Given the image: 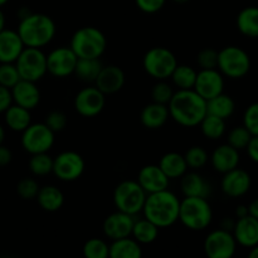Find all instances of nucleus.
<instances>
[{
  "mask_svg": "<svg viewBox=\"0 0 258 258\" xmlns=\"http://www.w3.org/2000/svg\"><path fill=\"white\" fill-rule=\"evenodd\" d=\"M170 117L184 127H196L207 115V100L191 90H178L168 103Z\"/></svg>",
  "mask_w": 258,
  "mask_h": 258,
  "instance_id": "1",
  "label": "nucleus"
},
{
  "mask_svg": "<svg viewBox=\"0 0 258 258\" xmlns=\"http://www.w3.org/2000/svg\"><path fill=\"white\" fill-rule=\"evenodd\" d=\"M180 201L169 189L148 194L143 208L144 218L159 228H168L179 221Z\"/></svg>",
  "mask_w": 258,
  "mask_h": 258,
  "instance_id": "2",
  "label": "nucleus"
},
{
  "mask_svg": "<svg viewBox=\"0 0 258 258\" xmlns=\"http://www.w3.org/2000/svg\"><path fill=\"white\" fill-rule=\"evenodd\" d=\"M17 32L25 47L43 48L49 44L55 37L57 27L49 15L30 13L20 19Z\"/></svg>",
  "mask_w": 258,
  "mask_h": 258,
  "instance_id": "3",
  "label": "nucleus"
},
{
  "mask_svg": "<svg viewBox=\"0 0 258 258\" xmlns=\"http://www.w3.org/2000/svg\"><path fill=\"white\" fill-rule=\"evenodd\" d=\"M179 221L190 231H203L213 221V211L207 198L185 197L180 201Z\"/></svg>",
  "mask_w": 258,
  "mask_h": 258,
  "instance_id": "4",
  "label": "nucleus"
},
{
  "mask_svg": "<svg viewBox=\"0 0 258 258\" xmlns=\"http://www.w3.org/2000/svg\"><path fill=\"white\" fill-rule=\"evenodd\" d=\"M70 47L78 58H100L107 47V39L98 28L82 27L72 35Z\"/></svg>",
  "mask_w": 258,
  "mask_h": 258,
  "instance_id": "5",
  "label": "nucleus"
},
{
  "mask_svg": "<svg viewBox=\"0 0 258 258\" xmlns=\"http://www.w3.org/2000/svg\"><path fill=\"white\" fill-rule=\"evenodd\" d=\"M219 72L232 80H239L248 75L251 70V57L237 45H227L218 52Z\"/></svg>",
  "mask_w": 258,
  "mask_h": 258,
  "instance_id": "6",
  "label": "nucleus"
},
{
  "mask_svg": "<svg viewBox=\"0 0 258 258\" xmlns=\"http://www.w3.org/2000/svg\"><path fill=\"white\" fill-rule=\"evenodd\" d=\"M146 197L138 180H123L113 190V204L117 211L136 216L143 212Z\"/></svg>",
  "mask_w": 258,
  "mask_h": 258,
  "instance_id": "7",
  "label": "nucleus"
},
{
  "mask_svg": "<svg viewBox=\"0 0 258 258\" xmlns=\"http://www.w3.org/2000/svg\"><path fill=\"white\" fill-rule=\"evenodd\" d=\"M178 66L175 54L165 47H154L145 53L143 67L150 77L156 81L170 78L171 73Z\"/></svg>",
  "mask_w": 258,
  "mask_h": 258,
  "instance_id": "8",
  "label": "nucleus"
},
{
  "mask_svg": "<svg viewBox=\"0 0 258 258\" xmlns=\"http://www.w3.org/2000/svg\"><path fill=\"white\" fill-rule=\"evenodd\" d=\"M15 66L22 80L38 82L48 73L47 54L42 48L25 47L15 60Z\"/></svg>",
  "mask_w": 258,
  "mask_h": 258,
  "instance_id": "9",
  "label": "nucleus"
},
{
  "mask_svg": "<svg viewBox=\"0 0 258 258\" xmlns=\"http://www.w3.org/2000/svg\"><path fill=\"white\" fill-rule=\"evenodd\" d=\"M55 133H53L44 122L30 123L22 135V146L30 155L48 153L54 145Z\"/></svg>",
  "mask_w": 258,
  "mask_h": 258,
  "instance_id": "10",
  "label": "nucleus"
},
{
  "mask_svg": "<svg viewBox=\"0 0 258 258\" xmlns=\"http://www.w3.org/2000/svg\"><path fill=\"white\" fill-rule=\"evenodd\" d=\"M203 248L209 258H232L236 253L237 242L232 232L219 228L206 237Z\"/></svg>",
  "mask_w": 258,
  "mask_h": 258,
  "instance_id": "11",
  "label": "nucleus"
},
{
  "mask_svg": "<svg viewBox=\"0 0 258 258\" xmlns=\"http://www.w3.org/2000/svg\"><path fill=\"white\" fill-rule=\"evenodd\" d=\"M85 160L76 151H63L53 159L52 173L62 181H75L85 171Z\"/></svg>",
  "mask_w": 258,
  "mask_h": 258,
  "instance_id": "12",
  "label": "nucleus"
},
{
  "mask_svg": "<svg viewBox=\"0 0 258 258\" xmlns=\"http://www.w3.org/2000/svg\"><path fill=\"white\" fill-rule=\"evenodd\" d=\"M78 57L71 47H58L47 54V71L57 78H64L73 75Z\"/></svg>",
  "mask_w": 258,
  "mask_h": 258,
  "instance_id": "13",
  "label": "nucleus"
},
{
  "mask_svg": "<svg viewBox=\"0 0 258 258\" xmlns=\"http://www.w3.org/2000/svg\"><path fill=\"white\" fill-rule=\"evenodd\" d=\"M75 110L83 117H95L100 115L106 105V95L96 86L85 87L76 95Z\"/></svg>",
  "mask_w": 258,
  "mask_h": 258,
  "instance_id": "14",
  "label": "nucleus"
},
{
  "mask_svg": "<svg viewBox=\"0 0 258 258\" xmlns=\"http://www.w3.org/2000/svg\"><path fill=\"white\" fill-rule=\"evenodd\" d=\"M193 90L199 93L204 100H211L212 97L224 91V76L219 72L218 68L201 70L197 72Z\"/></svg>",
  "mask_w": 258,
  "mask_h": 258,
  "instance_id": "15",
  "label": "nucleus"
},
{
  "mask_svg": "<svg viewBox=\"0 0 258 258\" xmlns=\"http://www.w3.org/2000/svg\"><path fill=\"white\" fill-rule=\"evenodd\" d=\"M136 218L133 214L117 211L106 217L103 221V233L111 241L130 237Z\"/></svg>",
  "mask_w": 258,
  "mask_h": 258,
  "instance_id": "16",
  "label": "nucleus"
},
{
  "mask_svg": "<svg viewBox=\"0 0 258 258\" xmlns=\"http://www.w3.org/2000/svg\"><path fill=\"white\" fill-rule=\"evenodd\" d=\"M252 185L251 175L243 169L236 168L223 174L221 181L222 191L229 198H239L248 193Z\"/></svg>",
  "mask_w": 258,
  "mask_h": 258,
  "instance_id": "17",
  "label": "nucleus"
},
{
  "mask_svg": "<svg viewBox=\"0 0 258 258\" xmlns=\"http://www.w3.org/2000/svg\"><path fill=\"white\" fill-rule=\"evenodd\" d=\"M125 80V72L121 67L115 64L102 66L95 81V86L105 95H113L123 87Z\"/></svg>",
  "mask_w": 258,
  "mask_h": 258,
  "instance_id": "18",
  "label": "nucleus"
},
{
  "mask_svg": "<svg viewBox=\"0 0 258 258\" xmlns=\"http://www.w3.org/2000/svg\"><path fill=\"white\" fill-rule=\"evenodd\" d=\"M138 183L146 194H151L168 189L170 179L164 174L159 165H145L139 171Z\"/></svg>",
  "mask_w": 258,
  "mask_h": 258,
  "instance_id": "19",
  "label": "nucleus"
},
{
  "mask_svg": "<svg viewBox=\"0 0 258 258\" xmlns=\"http://www.w3.org/2000/svg\"><path fill=\"white\" fill-rule=\"evenodd\" d=\"M35 83L37 82L20 80L17 85L13 86L10 88L13 102L27 110H34L40 102V91Z\"/></svg>",
  "mask_w": 258,
  "mask_h": 258,
  "instance_id": "20",
  "label": "nucleus"
},
{
  "mask_svg": "<svg viewBox=\"0 0 258 258\" xmlns=\"http://www.w3.org/2000/svg\"><path fill=\"white\" fill-rule=\"evenodd\" d=\"M232 233L237 244L246 248H252L258 244V219L249 214L243 218H237Z\"/></svg>",
  "mask_w": 258,
  "mask_h": 258,
  "instance_id": "21",
  "label": "nucleus"
},
{
  "mask_svg": "<svg viewBox=\"0 0 258 258\" xmlns=\"http://www.w3.org/2000/svg\"><path fill=\"white\" fill-rule=\"evenodd\" d=\"M24 48L17 30L4 28L0 32V63H15Z\"/></svg>",
  "mask_w": 258,
  "mask_h": 258,
  "instance_id": "22",
  "label": "nucleus"
},
{
  "mask_svg": "<svg viewBox=\"0 0 258 258\" xmlns=\"http://www.w3.org/2000/svg\"><path fill=\"white\" fill-rule=\"evenodd\" d=\"M211 163L214 170L221 174L233 170L239 165V151L229 144L219 145L212 153Z\"/></svg>",
  "mask_w": 258,
  "mask_h": 258,
  "instance_id": "23",
  "label": "nucleus"
},
{
  "mask_svg": "<svg viewBox=\"0 0 258 258\" xmlns=\"http://www.w3.org/2000/svg\"><path fill=\"white\" fill-rule=\"evenodd\" d=\"M181 193L184 197H199V198H208L212 193V186L203 175L197 171L185 173L181 176L180 181Z\"/></svg>",
  "mask_w": 258,
  "mask_h": 258,
  "instance_id": "24",
  "label": "nucleus"
},
{
  "mask_svg": "<svg viewBox=\"0 0 258 258\" xmlns=\"http://www.w3.org/2000/svg\"><path fill=\"white\" fill-rule=\"evenodd\" d=\"M169 117L170 115H169L168 105L158 102H151L146 105L140 115L141 123L149 130H158V128L163 127Z\"/></svg>",
  "mask_w": 258,
  "mask_h": 258,
  "instance_id": "25",
  "label": "nucleus"
},
{
  "mask_svg": "<svg viewBox=\"0 0 258 258\" xmlns=\"http://www.w3.org/2000/svg\"><path fill=\"white\" fill-rule=\"evenodd\" d=\"M35 199L43 211L50 213L59 211L64 204V196L55 185H44L39 188Z\"/></svg>",
  "mask_w": 258,
  "mask_h": 258,
  "instance_id": "26",
  "label": "nucleus"
},
{
  "mask_svg": "<svg viewBox=\"0 0 258 258\" xmlns=\"http://www.w3.org/2000/svg\"><path fill=\"white\" fill-rule=\"evenodd\" d=\"M110 258H141L143 248L136 239L130 237L115 239L110 244Z\"/></svg>",
  "mask_w": 258,
  "mask_h": 258,
  "instance_id": "27",
  "label": "nucleus"
},
{
  "mask_svg": "<svg viewBox=\"0 0 258 258\" xmlns=\"http://www.w3.org/2000/svg\"><path fill=\"white\" fill-rule=\"evenodd\" d=\"M159 166L170 180L181 178L188 170V165H186L184 155L175 153V151L166 153L165 155H163V158L159 161Z\"/></svg>",
  "mask_w": 258,
  "mask_h": 258,
  "instance_id": "28",
  "label": "nucleus"
},
{
  "mask_svg": "<svg viewBox=\"0 0 258 258\" xmlns=\"http://www.w3.org/2000/svg\"><path fill=\"white\" fill-rule=\"evenodd\" d=\"M234 110H236V102L231 96L226 95L224 92L207 101V113L221 117L223 120L231 117L234 113Z\"/></svg>",
  "mask_w": 258,
  "mask_h": 258,
  "instance_id": "29",
  "label": "nucleus"
},
{
  "mask_svg": "<svg viewBox=\"0 0 258 258\" xmlns=\"http://www.w3.org/2000/svg\"><path fill=\"white\" fill-rule=\"evenodd\" d=\"M5 123L8 127L17 133H23L28 126L32 123V115L30 110L18 105H10L5 111Z\"/></svg>",
  "mask_w": 258,
  "mask_h": 258,
  "instance_id": "30",
  "label": "nucleus"
},
{
  "mask_svg": "<svg viewBox=\"0 0 258 258\" xmlns=\"http://www.w3.org/2000/svg\"><path fill=\"white\" fill-rule=\"evenodd\" d=\"M237 28L248 38H258V7H247L237 15Z\"/></svg>",
  "mask_w": 258,
  "mask_h": 258,
  "instance_id": "31",
  "label": "nucleus"
},
{
  "mask_svg": "<svg viewBox=\"0 0 258 258\" xmlns=\"http://www.w3.org/2000/svg\"><path fill=\"white\" fill-rule=\"evenodd\" d=\"M102 68L100 58H78L73 75L82 82L95 83L98 73Z\"/></svg>",
  "mask_w": 258,
  "mask_h": 258,
  "instance_id": "32",
  "label": "nucleus"
},
{
  "mask_svg": "<svg viewBox=\"0 0 258 258\" xmlns=\"http://www.w3.org/2000/svg\"><path fill=\"white\" fill-rule=\"evenodd\" d=\"M159 227L146 218L136 219L134 223L131 236L140 244H150L159 237Z\"/></svg>",
  "mask_w": 258,
  "mask_h": 258,
  "instance_id": "33",
  "label": "nucleus"
},
{
  "mask_svg": "<svg viewBox=\"0 0 258 258\" xmlns=\"http://www.w3.org/2000/svg\"><path fill=\"white\" fill-rule=\"evenodd\" d=\"M203 136L208 140H219L226 133V120L207 113L199 123Z\"/></svg>",
  "mask_w": 258,
  "mask_h": 258,
  "instance_id": "34",
  "label": "nucleus"
},
{
  "mask_svg": "<svg viewBox=\"0 0 258 258\" xmlns=\"http://www.w3.org/2000/svg\"><path fill=\"white\" fill-rule=\"evenodd\" d=\"M178 90H191L197 78V71L186 64H178L170 76Z\"/></svg>",
  "mask_w": 258,
  "mask_h": 258,
  "instance_id": "35",
  "label": "nucleus"
},
{
  "mask_svg": "<svg viewBox=\"0 0 258 258\" xmlns=\"http://www.w3.org/2000/svg\"><path fill=\"white\" fill-rule=\"evenodd\" d=\"M29 170L35 176L48 175L53 171V159L48 153L33 154L29 160Z\"/></svg>",
  "mask_w": 258,
  "mask_h": 258,
  "instance_id": "36",
  "label": "nucleus"
},
{
  "mask_svg": "<svg viewBox=\"0 0 258 258\" xmlns=\"http://www.w3.org/2000/svg\"><path fill=\"white\" fill-rule=\"evenodd\" d=\"M184 158H185L188 168L193 169V170H198V169L203 168L209 160V155L206 149L198 145H194L191 148H189L186 150Z\"/></svg>",
  "mask_w": 258,
  "mask_h": 258,
  "instance_id": "37",
  "label": "nucleus"
},
{
  "mask_svg": "<svg viewBox=\"0 0 258 258\" xmlns=\"http://www.w3.org/2000/svg\"><path fill=\"white\" fill-rule=\"evenodd\" d=\"M82 252L86 258H107L110 246L103 239L91 238L85 243Z\"/></svg>",
  "mask_w": 258,
  "mask_h": 258,
  "instance_id": "38",
  "label": "nucleus"
},
{
  "mask_svg": "<svg viewBox=\"0 0 258 258\" xmlns=\"http://www.w3.org/2000/svg\"><path fill=\"white\" fill-rule=\"evenodd\" d=\"M252 136L253 135L243 125L236 126V127H233L228 133V136H227V141L228 143L227 144L233 146L238 151L244 150L247 148V145H248L249 140L252 139Z\"/></svg>",
  "mask_w": 258,
  "mask_h": 258,
  "instance_id": "39",
  "label": "nucleus"
},
{
  "mask_svg": "<svg viewBox=\"0 0 258 258\" xmlns=\"http://www.w3.org/2000/svg\"><path fill=\"white\" fill-rule=\"evenodd\" d=\"M173 95V87L166 82V80L158 81V82L153 86V88H151V98H153V102L168 105V103L170 102Z\"/></svg>",
  "mask_w": 258,
  "mask_h": 258,
  "instance_id": "40",
  "label": "nucleus"
},
{
  "mask_svg": "<svg viewBox=\"0 0 258 258\" xmlns=\"http://www.w3.org/2000/svg\"><path fill=\"white\" fill-rule=\"evenodd\" d=\"M22 80L15 63H0V85L12 88Z\"/></svg>",
  "mask_w": 258,
  "mask_h": 258,
  "instance_id": "41",
  "label": "nucleus"
},
{
  "mask_svg": "<svg viewBox=\"0 0 258 258\" xmlns=\"http://www.w3.org/2000/svg\"><path fill=\"white\" fill-rule=\"evenodd\" d=\"M39 188L40 186L37 180L32 178H24L17 184V193L24 201H32L37 198Z\"/></svg>",
  "mask_w": 258,
  "mask_h": 258,
  "instance_id": "42",
  "label": "nucleus"
},
{
  "mask_svg": "<svg viewBox=\"0 0 258 258\" xmlns=\"http://www.w3.org/2000/svg\"><path fill=\"white\" fill-rule=\"evenodd\" d=\"M197 64L201 70H213L218 66V52L213 48H204L197 54Z\"/></svg>",
  "mask_w": 258,
  "mask_h": 258,
  "instance_id": "43",
  "label": "nucleus"
},
{
  "mask_svg": "<svg viewBox=\"0 0 258 258\" xmlns=\"http://www.w3.org/2000/svg\"><path fill=\"white\" fill-rule=\"evenodd\" d=\"M243 126L252 134L258 135V102H253L243 113Z\"/></svg>",
  "mask_w": 258,
  "mask_h": 258,
  "instance_id": "44",
  "label": "nucleus"
},
{
  "mask_svg": "<svg viewBox=\"0 0 258 258\" xmlns=\"http://www.w3.org/2000/svg\"><path fill=\"white\" fill-rule=\"evenodd\" d=\"M67 116L62 111H52L45 116L44 123L53 131V133H59L63 131L67 126Z\"/></svg>",
  "mask_w": 258,
  "mask_h": 258,
  "instance_id": "45",
  "label": "nucleus"
},
{
  "mask_svg": "<svg viewBox=\"0 0 258 258\" xmlns=\"http://www.w3.org/2000/svg\"><path fill=\"white\" fill-rule=\"evenodd\" d=\"M136 7L146 14H155L160 12L165 5L166 0H135Z\"/></svg>",
  "mask_w": 258,
  "mask_h": 258,
  "instance_id": "46",
  "label": "nucleus"
},
{
  "mask_svg": "<svg viewBox=\"0 0 258 258\" xmlns=\"http://www.w3.org/2000/svg\"><path fill=\"white\" fill-rule=\"evenodd\" d=\"M12 103L13 97L12 92H10V88H7L0 85V113L5 112Z\"/></svg>",
  "mask_w": 258,
  "mask_h": 258,
  "instance_id": "47",
  "label": "nucleus"
},
{
  "mask_svg": "<svg viewBox=\"0 0 258 258\" xmlns=\"http://www.w3.org/2000/svg\"><path fill=\"white\" fill-rule=\"evenodd\" d=\"M246 150H247V154H248L249 159L258 164V135L252 136L248 145H247Z\"/></svg>",
  "mask_w": 258,
  "mask_h": 258,
  "instance_id": "48",
  "label": "nucleus"
},
{
  "mask_svg": "<svg viewBox=\"0 0 258 258\" xmlns=\"http://www.w3.org/2000/svg\"><path fill=\"white\" fill-rule=\"evenodd\" d=\"M12 151H10L7 146H4L2 144V145H0V168L7 166L8 164L12 161Z\"/></svg>",
  "mask_w": 258,
  "mask_h": 258,
  "instance_id": "49",
  "label": "nucleus"
},
{
  "mask_svg": "<svg viewBox=\"0 0 258 258\" xmlns=\"http://www.w3.org/2000/svg\"><path fill=\"white\" fill-rule=\"evenodd\" d=\"M234 224H236V221H234V219H232L231 217H226V218H223V221L221 222V228L232 232L234 228Z\"/></svg>",
  "mask_w": 258,
  "mask_h": 258,
  "instance_id": "50",
  "label": "nucleus"
},
{
  "mask_svg": "<svg viewBox=\"0 0 258 258\" xmlns=\"http://www.w3.org/2000/svg\"><path fill=\"white\" fill-rule=\"evenodd\" d=\"M249 212H248V206H243V204H241V206H238L236 208V217L237 218H243V217L248 216Z\"/></svg>",
  "mask_w": 258,
  "mask_h": 258,
  "instance_id": "51",
  "label": "nucleus"
},
{
  "mask_svg": "<svg viewBox=\"0 0 258 258\" xmlns=\"http://www.w3.org/2000/svg\"><path fill=\"white\" fill-rule=\"evenodd\" d=\"M248 212H249V216L254 217V218L258 219V198L251 202V204L248 206Z\"/></svg>",
  "mask_w": 258,
  "mask_h": 258,
  "instance_id": "52",
  "label": "nucleus"
},
{
  "mask_svg": "<svg viewBox=\"0 0 258 258\" xmlns=\"http://www.w3.org/2000/svg\"><path fill=\"white\" fill-rule=\"evenodd\" d=\"M248 257L249 258H258V244L252 247L251 251H249V253H248Z\"/></svg>",
  "mask_w": 258,
  "mask_h": 258,
  "instance_id": "53",
  "label": "nucleus"
},
{
  "mask_svg": "<svg viewBox=\"0 0 258 258\" xmlns=\"http://www.w3.org/2000/svg\"><path fill=\"white\" fill-rule=\"evenodd\" d=\"M4 28H5V15H4V13L0 10V32H2Z\"/></svg>",
  "mask_w": 258,
  "mask_h": 258,
  "instance_id": "54",
  "label": "nucleus"
},
{
  "mask_svg": "<svg viewBox=\"0 0 258 258\" xmlns=\"http://www.w3.org/2000/svg\"><path fill=\"white\" fill-rule=\"evenodd\" d=\"M4 138H5V130H4V127L0 125V145H2L3 141H4Z\"/></svg>",
  "mask_w": 258,
  "mask_h": 258,
  "instance_id": "55",
  "label": "nucleus"
},
{
  "mask_svg": "<svg viewBox=\"0 0 258 258\" xmlns=\"http://www.w3.org/2000/svg\"><path fill=\"white\" fill-rule=\"evenodd\" d=\"M173 2H175L176 4H185V3L190 2V0H173Z\"/></svg>",
  "mask_w": 258,
  "mask_h": 258,
  "instance_id": "56",
  "label": "nucleus"
},
{
  "mask_svg": "<svg viewBox=\"0 0 258 258\" xmlns=\"http://www.w3.org/2000/svg\"><path fill=\"white\" fill-rule=\"evenodd\" d=\"M5 3H8V0H0V7H3V5H4Z\"/></svg>",
  "mask_w": 258,
  "mask_h": 258,
  "instance_id": "57",
  "label": "nucleus"
}]
</instances>
